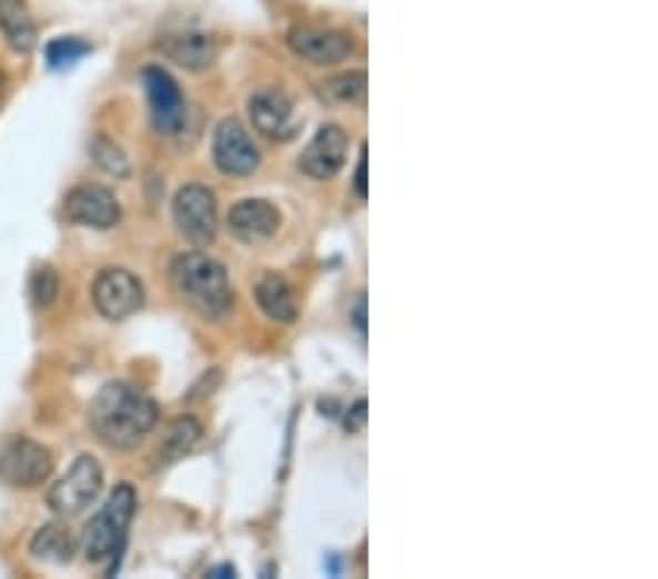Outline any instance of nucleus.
Masks as SVG:
<instances>
[{
  "label": "nucleus",
  "instance_id": "nucleus-1",
  "mask_svg": "<svg viewBox=\"0 0 658 579\" xmlns=\"http://www.w3.org/2000/svg\"><path fill=\"white\" fill-rule=\"evenodd\" d=\"M89 425L105 448L132 450L159 425V404L141 386L114 380L94 395Z\"/></svg>",
  "mask_w": 658,
  "mask_h": 579
},
{
  "label": "nucleus",
  "instance_id": "nucleus-2",
  "mask_svg": "<svg viewBox=\"0 0 658 579\" xmlns=\"http://www.w3.org/2000/svg\"><path fill=\"white\" fill-rule=\"evenodd\" d=\"M170 282L176 296L202 319H220L234 302L225 266L205 252H182L170 264Z\"/></svg>",
  "mask_w": 658,
  "mask_h": 579
},
{
  "label": "nucleus",
  "instance_id": "nucleus-3",
  "mask_svg": "<svg viewBox=\"0 0 658 579\" xmlns=\"http://www.w3.org/2000/svg\"><path fill=\"white\" fill-rule=\"evenodd\" d=\"M138 507V495L129 482L114 486V491L105 500V507L85 524L82 530V553L89 562H105L109 556L121 550L126 539V527L132 521Z\"/></svg>",
  "mask_w": 658,
  "mask_h": 579
},
{
  "label": "nucleus",
  "instance_id": "nucleus-4",
  "mask_svg": "<svg viewBox=\"0 0 658 579\" xmlns=\"http://www.w3.org/2000/svg\"><path fill=\"white\" fill-rule=\"evenodd\" d=\"M103 491V468L94 457L82 454L73 459V466L59 477L48 491V507L62 518L82 515L100 498Z\"/></svg>",
  "mask_w": 658,
  "mask_h": 579
},
{
  "label": "nucleus",
  "instance_id": "nucleus-5",
  "mask_svg": "<svg viewBox=\"0 0 658 579\" xmlns=\"http://www.w3.org/2000/svg\"><path fill=\"white\" fill-rule=\"evenodd\" d=\"M53 475V454L30 436H12L0 445V482L9 489H36Z\"/></svg>",
  "mask_w": 658,
  "mask_h": 579
},
{
  "label": "nucleus",
  "instance_id": "nucleus-6",
  "mask_svg": "<svg viewBox=\"0 0 658 579\" xmlns=\"http://www.w3.org/2000/svg\"><path fill=\"white\" fill-rule=\"evenodd\" d=\"M91 298H94L97 314L112 322H123L144 307V284L123 266H105L91 284Z\"/></svg>",
  "mask_w": 658,
  "mask_h": 579
},
{
  "label": "nucleus",
  "instance_id": "nucleus-7",
  "mask_svg": "<svg viewBox=\"0 0 658 579\" xmlns=\"http://www.w3.org/2000/svg\"><path fill=\"white\" fill-rule=\"evenodd\" d=\"M173 223L188 241L209 246L217 237V202L202 185H185L173 200Z\"/></svg>",
  "mask_w": 658,
  "mask_h": 579
},
{
  "label": "nucleus",
  "instance_id": "nucleus-8",
  "mask_svg": "<svg viewBox=\"0 0 658 579\" xmlns=\"http://www.w3.org/2000/svg\"><path fill=\"white\" fill-rule=\"evenodd\" d=\"M64 217L85 228L109 232L121 223L123 211L114 193L103 185H80L64 196Z\"/></svg>",
  "mask_w": 658,
  "mask_h": 579
},
{
  "label": "nucleus",
  "instance_id": "nucleus-9",
  "mask_svg": "<svg viewBox=\"0 0 658 579\" xmlns=\"http://www.w3.org/2000/svg\"><path fill=\"white\" fill-rule=\"evenodd\" d=\"M144 91L150 100V114L153 126L161 135H176L185 126V96L179 91L176 80L161 68H146L144 71Z\"/></svg>",
  "mask_w": 658,
  "mask_h": 579
},
{
  "label": "nucleus",
  "instance_id": "nucleus-10",
  "mask_svg": "<svg viewBox=\"0 0 658 579\" xmlns=\"http://www.w3.org/2000/svg\"><path fill=\"white\" fill-rule=\"evenodd\" d=\"M211 153L217 167L223 170L225 176H250L252 170L261 164L255 144H252L250 132L243 129L241 121L225 118L214 129V141H211Z\"/></svg>",
  "mask_w": 658,
  "mask_h": 579
},
{
  "label": "nucleus",
  "instance_id": "nucleus-11",
  "mask_svg": "<svg viewBox=\"0 0 658 579\" xmlns=\"http://www.w3.org/2000/svg\"><path fill=\"white\" fill-rule=\"evenodd\" d=\"M250 118L255 129L270 141H290L298 132L296 105L284 91L264 89L250 96Z\"/></svg>",
  "mask_w": 658,
  "mask_h": 579
},
{
  "label": "nucleus",
  "instance_id": "nucleus-12",
  "mask_svg": "<svg viewBox=\"0 0 658 579\" xmlns=\"http://www.w3.org/2000/svg\"><path fill=\"white\" fill-rule=\"evenodd\" d=\"M287 41L296 57L314 64H337L354 53L352 35L331 27H293Z\"/></svg>",
  "mask_w": 658,
  "mask_h": 579
},
{
  "label": "nucleus",
  "instance_id": "nucleus-13",
  "mask_svg": "<svg viewBox=\"0 0 658 579\" xmlns=\"http://www.w3.org/2000/svg\"><path fill=\"white\" fill-rule=\"evenodd\" d=\"M345 155H348V135L343 132V126L331 123V126H322L314 141L305 146V153L298 159V170L316 182H325L343 170Z\"/></svg>",
  "mask_w": 658,
  "mask_h": 579
},
{
  "label": "nucleus",
  "instance_id": "nucleus-14",
  "mask_svg": "<svg viewBox=\"0 0 658 579\" xmlns=\"http://www.w3.org/2000/svg\"><path fill=\"white\" fill-rule=\"evenodd\" d=\"M159 50L185 71H209L211 64L217 62V41L211 39L209 32H168L161 35Z\"/></svg>",
  "mask_w": 658,
  "mask_h": 579
},
{
  "label": "nucleus",
  "instance_id": "nucleus-15",
  "mask_svg": "<svg viewBox=\"0 0 658 579\" xmlns=\"http://www.w3.org/2000/svg\"><path fill=\"white\" fill-rule=\"evenodd\" d=\"M282 225V214L273 202L243 200L229 211V232L243 243L270 241Z\"/></svg>",
  "mask_w": 658,
  "mask_h": 579
},
{
  "label": "nucleus",
  "instance_id": "nucleus-16",
  "mask_svg": "<svg viewBox=\"0 0 658 579\" xmlns=\"http://www.w3.org/2000/svg\"><path fill=\"white\" fill-rule=\"evenodd\" d=\"M255 302L261 305V311L275 322H293L298 314L296 293H293L287 278L279 273H264L257 278Z\"/></svg>",
  "mask_w": 658,
  "mask_h": 579
},
{
  "label": "nucleus",
  "instance_id": "nucleus-17",
  "mask_svg": "<svg viewBox=\"0 0 658 579\" xmlns=\"http://www.w3.org/2000/svg\"><path fill=\"white\" fill-rule=\"evenodd\" d=\"M0 32L16 53H30L39 41V30L27 0H0Z\"/></svg>",
  "mask_w": 658,
  "mask_h": 579
},
{
  "label": "nucleus",
  "instance_id": "nucleus-18",
  "mask_svg": "<svg viewBox=\"0 0 658 579\" xmlns=\"http://www.w3.org/2000/svg\"><path fill=\"white\" fill-rule=\"evenodd\" d=\"M32 559L50 565H68L77 553V539L71 536L68 527L62 524H44L30 541Z\"/></svg>",
  "mask_w": 658,
  "mask_h": 579
},
{
  "label": "nucleus",
  "instance_id": "nucleus-19",
  "mask_svg": "<svg viewBox=\"0 0 658 579\" xmlns=\"http://www.w3.org/2000/svg\"><path fill=\"white\" fill-rule=\"evenodd\" d=\"M202 439V425L193 416H182L170 425L168 436L159 448V466H170L176 459H185L196 443Z\"/></svg>",
  "mask_w": 658,
  "mask_h": 579
},
{
  "label": "nucleus",
  "instance_id": "nucleus-20",
  "mask_svg": "<svg viewBox=\"0 0 658 579\" xmlns=\"http://www.w3.org/2000/svg\"><path fill=\"white\" fill-rule=\"evenodd\" d=\"M91 159L103 173L114 179H129L132 176V164H129V155L123 153L121 144H114L112 138L103 135V132H97L91 138Z\"/></svg>",
  "mask_w": 658,
  "mask_h": 579
},
{
  "label": "nucleus",
  "instance_id": "nucleus-21",
  "mask_svg": "<svg viewBox=\"0 0 658 579\" xmlns=\"http://www.w3.org/2000/svg\"><path fill=\"white\" fill-rule=\"evenodd\" d=\"M320 94L322 100H328L334 105L363 103V96H366V73L348 71L340 73V77H331L328 82H322Z\"/></svg>",
  "mask_w": 658,
  "mask_h": 579
},
{
  "label": "nucleus",
  "instance_id": "nucleus-22",
  "mask_svg": "<svg viewBox=\"0 0 658 579\" xmlns=\"http://www.w3.org/2000/svg\"><path fill=\"white\" fill-rule=\"evenodd\" d=\"M30 296L36 307H50L59 296V273L53 266H36L30 275Z\"/></svg>",
  "mask_w": 658,
  "mask_h": 579
},
{
  "label": "nucleus",
  "instance_id": "nucleus-23",
  "mask_svg": "<svg viewBox=\"0 0 658 579\" xmlns=\"http://www.w3.org/2000/svg\"><path fill=\"white\" fill-rule=\"evenodd\" d=\"M89 53V44L80 39H57L48 44V62L50 68H64V64H73L77 59H82Z\"/></svg>",
  "mask_w": 658,
  "mask_h": 579
},
{
  "label": "nucleus",
  "instance_id": "nucleus-24",
  "mask_svg": "<svg viewBox=\"0 0 658 579\" xmlns=\"http://www.w3.org/2000/svg\"><path fill=\"white\" fill-rule=\"evenodd\" d=\"M363 427H366V402L361 398V402L348 410V416H345V430H348V434H357Z\"/></svg>",
  "mask_w": 658,
  "mask_h": 579
},
{
  "label": "nucleus",
  "instance_id": "nucleus-25",
  "mask_svg": "<svg viewBox=\"0 0 658 579\" xmlns=\"http://www.w3.org/2000/svg\"><path fill=\"white\" fill-rule=\"evenodd\" d=\"M354 191L361 200H366V150L361 153V164H357V182H354Z\"/></svg>",
  "mask_w": 658,
  "mask_h": 579
},
{
  "label": "nucleus",
  "instance_id": "nucleus-26",
  "mask_svg": "<svg viewBox=\"0 0 658 579\" xmlns=\"http://www.w3.org/2000/svg\"><path fill=\"white\" fill-rule=\"evenodd\" d=\"M357 328L366 334V298H361V302H357Z\"/></svg>",
  "mask_w": 658,
  "mask_h": 579
}]
</instances>
